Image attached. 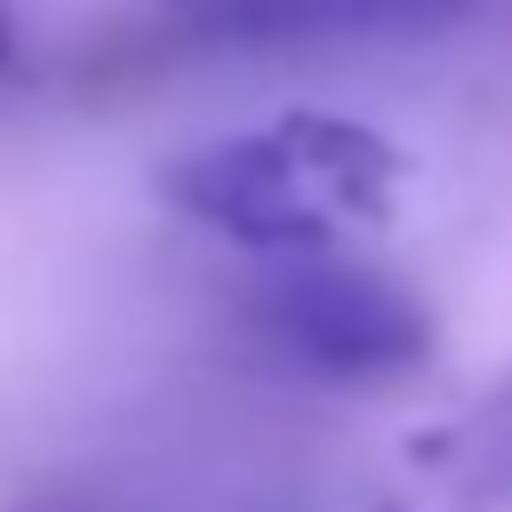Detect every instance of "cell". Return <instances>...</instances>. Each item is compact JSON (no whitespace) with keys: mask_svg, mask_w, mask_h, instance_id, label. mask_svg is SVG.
Instances as JSON below:
<instances>
[{"mask_svg":"<svg viewBox=\"0 0 512 512\" xmlns=\"http://www.w3.org/2000/svg\"><path fill=\"white\" fill-rule=\"evenodd\" d=\"M480 0H208V40L224 48H336V40H408L448 32Z\"/></svg>","mask_w":512,"mask_h":512,"instance_id":"3957f363","label":"cell"},{"mask_svg":"<svg viewBox=\"0 0 512 512\" xmlns=\"http://www.w3.org/2000/svg\"><path fill=\"white\" fill-rule=\"evenodd\" d=\"M8 48H16V8L0 0V64H8Z\"/></svg>","mask_w":512,"mask_h":512,"instance_id":"5b68a950","label":"cell"},{"mask_svg":"<svg viewBox=\"0 0 512 512\" xmlns=\"http://www.w3.org/2000/svg\"><path fill=\"white\" fill-rule=\"evenodd\" d=\"M248 336L296 368V376H320V384H368V376H400L424 360L432 344V312L384 280V272H360V264H288L256 288L248 304Z\"/></svg>","mask_w":512,"mask_h":512,"instance_id":"7a4b0ae2","label":"cell"},{"mask_svg":"<svg viewBox=\"0 0 512 512\" xmlns=\"http://www.w3.org/2000/svg\"><path fill=\"white\" fill-rule=\"evenodd\" d=\"M416 472L432 480L440 504L456 512H488L512 496V376L496 392H480L448 432L416 440Z\"/></svg>","mask_w":512,"mask_h":512,"instance_id":"277c9868","label":"cell"},{"mask_svg":"<svg viewBox=\"0 0 512 512\" xmlns=\"http://www.w3.org/2000/svg\"><path fill=\"white\" fill-rule=\"evenodd\" d=\"M400 192V144L344 112H288L216 144H192L168 160L160 200L240 248L264 256H312L336 232L384 224Z\"/></svg>","mask_w":512,"mask_h":512,"instance_id":"6da1fadb","label":"cell"}]
</instances>
